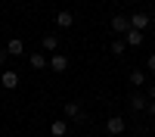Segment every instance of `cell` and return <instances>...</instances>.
I'll return each mask as SVG.
<instances>
[{
    "label": "cell",
    "mask_w": 155,
    "mask_h": 137,
    "mask_svg": "<svg viewBox=\"0 0 155 137\" xmlns=\"http://www.w3.org/2000/svg\"><path fill=\"white\" fill-rule=\"evenodd\" d=\"M149 87V100H155V84H146Z\"/></svg>",
    "instance_id": "19"
},
{
    "label": "cell",
    "mask_w": 155,
    "mask_h": 137,
    "mask_svg": "<svg viewBox=\"0 0 155 137\" xmlns=\"http://www.w3.org/2000/svg\"><path fill=\"white\" fill-rule=\"evenodd\" d=\"M143 41H146L143 31H137V28H127V31H124V44H127V47H143Z\"/></svg>",
    "instance_id": "5"
},
{
    "label": "cell",
    "mask_w": 155,
    "mask_h": 137,
    "mask_svg": "<svg viewBox=\"0 0 155 137\" xmlns=\"http://www.w3.org/2000/svg\"><path fill=\"white\" fill-rule=\"evenodd\" d=\"M149 12H143V9H140V12H134V16H130V28H137V31H143L146 34V28H149Z\"/></svg>",
    "instance_id": "2"
},
{
    "label": "cell",
    "mask_w": 155,
    "mask_h": 137,
    "mask_svg": "<svg viewBox=\"0 0 155 137\" xmlns=\"http://www.w3.org/2000/svg\"><path fill=\"white\" fill-rule=\"evenodd\" d=\"M146 66H149V72H155V53H152V56L146 59Z\"/></svg>",
    "instance_id": "17"
},
{
    "label": "cell",
    "mask_w": 155,
    "mask_h": 137,
    "mask_svg": "<svg viewBox=\"0 0 155 137\" xmlns=\"http://www.w3.org/2000/svg\"><path fill=\"white\" fill-rule=\"evenodd\" d=\"M47 69H53L56 75H62V72L68 69V56H65V53H59V50H56V53L50 56V66H47Z\"/></svg>",
    "instance_id": "1"
},
{
    "label": "cell",
    "mask_w": 155,
    "mask_h": 137,
    "mask_svg": "<svg viewBox=\"0 0 155 137\" xmlns=\"http://www.w3.org/2000/svg\"><path fill=\"white\" fill-rule=\"evenodd\" d=\"M56 25H59V28H71V25H74V12L71 9H59L56 12Z\"/></svg>",
    "instance_id": "8"
},
{
    "label": "cell",
    "mask_w": 155,
    "mask_h": 137,
    "mask_svg": "<svg viewBox=\"0 0 155 137\" xmlns=\"http://www.w3.org/2000/svg\"><path fill=\"white\" fill-rule=\"evenodd\" d=\"M124 47H127V44H124V37H115V41H112V53H115V56H121V53H124Z\"/></svg>",
    "instance_id": "15"
},
{
    "label": "cell",
    "mask_w": 155,
    "mask_h": 137,
    "mask_svg": "<svg viewBox=\"0 0 155 137\" xmlns=\"http://www.w3.org/2000/svg\"><path fill=\"white\" fill-rule=\"evenodd\" d=\"M50 134H53V137H65V134H68V122H65V118L53 122V125H50Z\"/></svg>",
    "instance_id": "11"
},
{
    "label": "cell",
    "mask_w": 155,
    "mask_h": 137,
    "mask_svg": "<svg viewBox=\"0 0 155 137\" xmlns=\"http://www.w3.org/2000/svg\"><path fill=\"white\" fill-rule=\"evenodd\" d=\"M127 28H130V16H124V12L112 16V31H115V34H124Z\"/></svg>",
    "instance_id": "4"
},
{
    "label": "cell",
    "mask_w": 155,
    "mask_h": 137,
    "mask_svg": "<svg viewBox=\"0 0 155 137\" xmlns=\"http://www.w3.org/2000/svg\"><path fill=\"white\" fill-rule=\"evenodd\" d=\"M62 112H65V118L81 122V106H78V103H65V106H62Z\"/></svg>",
    "instance_id": "12"
},
{
    "label": "cell",
    "mask_w": 155,
    "mask_h": 137,
    "mask_svg": "<svg viewBox=\"0 0 155 137\" xmlns=\"http://www.w3.org/2000/svg\"><path fill=\"white\" fill-rule=\"evenodd\" d=\"M124 128H127L124 115H112V118L106 122V131H109V134H124Z\"/></svg>",
    "instance_id": "6"
},
{
    "label": "cell",
    "mask_w": 155,
    "mask_h": 137,
    "mask_svg": "<svg viewBox=\"0 0 155 137\" xmlns=\"http://www.w3.org/2000/svg\"><path fill=\"white\" fill-rule=\"evenodd\" d=\"M146 109H149V115L155 118V100H149V106H146Z\"/></svg>",
    "instance_id": "18"
},
{
    "label": "cell",
    "mask_w": 155,
    "mask_h": 137,
    "mask_svg": "<svg viewBox=\"0 0 155 137\" xmlns=\"http://www.w3.org/2000/svg\"><path fill=\"white\" fill-rule=\"evenodd\" d=\"M6 53L9 56H22L25 53V41H22V37H9V41H6Z\"/></svg>",
    "instance_id": "9"
},
{
    "label": "cell",
    "mask_w": 155,
    "mask_h": 137,
    "mask_svg": "<svg viewBox=\"0 0 155 137\" xmlns=\"http://www.w3.org/2000/svg\"><path fill=\"white\" fill-rule=\"evenodd\" d=\"M130 106H134V109H146V106H149V100H146L143 94H134V97H130Z\"/></svg>",
    "instance_id": "14"
},
{
    "label": "cell",
    "mask_w": 155,
    "mask_h": 137,
    "mask_svg": "<svg viewBox=\"0 0 155 137\" xmlns=\"http://www.w3.org/2000/svg\"><path fill=\"white\" fill-rule=\"evenodd\" d=\"M152 41H155V28H152Z\"/></svg>",
    "instance_id": "20"
},
{
    "label": "cell",
    "mask_w": 155,
    "mask_h": 137,
    "mask_svg": "<svg viewBox=\"0 0 155 137\" xmlns=\"http://www.w3.org/2000/svg\"><path fill=\"white\" fill-rule=\"evenodd\" d=\"M28 62H31V69H47V66H50V56H47V53H31Z\"/></svg>",
    "instance_id": "10"
},
{
    "label": "cell",
    "mask_w": 155,
    "mask_h": 137,
    "mask_svg": "<svg viewBox=\"0 0 155 137\" xmlns=\"http://www.w3.org/2000/svg\"><path fill=\"white\" fill-rule=\"evenodd\" d=\"M6 59H9V53H6V47L0 50V66H6Z\"/></svg>",
    "instance_id": "16"
},
{
    "label": "cell",
    "mask_w": 155,
    "mask_h": 137,
    "mask_svg": "<svg viewBox=\"0 0 155 137\" xmlns=\"http://www.w3.org/2000/svg\"><path fill=\"white\" fill-rule=\"evenodd\" d=\"M41 47H44V53L53 56L56 50H59V37H56V34H44V37H41Z\"/></svg>",
    "instance_id": "7"
},
{
    "label": "cell",
    "mask_w": 155,
    "mask_h": 137,
    "mask_svg": "<svg viewBox=\"0 0 155 137\" xmlns=\"http://www.w3.org/2000/svg\"><path fill=\"white\" fill-rule=\"evenodd\" d=\"M130 84H134V87H143V84H146V72H143V69H134V72H130Z\"/></svg>",
    "instance_id": "13"
},
{
    "label": "cell",
    "mask_w": 155,
    "mask_h": 137,
    "mask_svg": "<svg viewBox=\"0 0 155 137\" xmlns=\"http://www.w3.org/2000/svg\"><path fill=\"white\" fill-rule=\"evenodd\" d=\"M0 87H3V91H16V87H19V75L16 72H0Z\"/></svg>",
    "instance_id": "3"
}]
</instances>
